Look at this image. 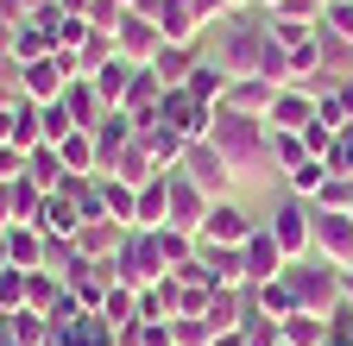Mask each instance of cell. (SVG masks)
I'll return each mask as SVG.
<instances>
[{
    "label": "cell",
    "mask_w": 353,
    "mask_h": 346,
    "mask_svg": "<svg viewBox=\"0 0 353 346\" xmlns=\"http://www.w3.org/2000/svg\"><path fill=\"white\" fill-rule=\"evenodd\" d=\"M322 32L353 38V0H328V7H322Z\"/></svg>",
    "instance_id": "cell-41"
},
{
    "label": "cell",
    "mask_w": 353,
    "mask_h": 346,
    "mask_svg": "<svg viewBox=\"0 0 353 346\" xmlns=\"http://www.w3.org/2000/svg\"><path fill=\"white\" fill-rule=\"evenodd\" d=\"M19 227V208H13V183H0V233Z\"/></svg>",
    "instance_id": "cell-45"
},
{
    "label": "cell",
    "mask_w": 353,
    "mask_h": 346,
    "mask_svg": "<svg viewBox=\"0 0 353 346\" xmlns=\"http://www.w3.org/2000/svg\"><path fill=\"white\" fill-rule=\"evenodd\" d=\"M120 346H170V321H132L120 334Z\"/></svg>",
    "instance_id": "cell-39"
},
{
    "label": "cell",
    "mask_w": 353,
    "mask_h": 346,
    "mask_svg": "<svg viewBox=\"0 0 353 346\" xmlns=\"http://www.w3.org/2000/svg\"><path fill=\"white\" fill-rule=\"evenodd\" d=\"M101 321H108L114 334H126L132 321H139V290H126V283H114V290H108V302H101Z\"/></svg>",
    "instance_id": "cell-32"
},
{
    "label": "cell",
    "mask_w": 353,
    "mask_h": 346,
    "mask_svg": "<svg viewBox=\"0 0 353 346\" xmlns=\"http://www.w3.org/2000/svg\"><path fill=\"white\" fill-rule=\"evenodd\" d=\"M63 290H70V283H63L57 271H32V277H26V309H38V315H51L57 302H63Z\"/></svg>",
    "instance_id": "cell-31"
},
{
    "label": "cell",
    "mask_w": 353,
    "mask_h": 346,
    "mask_svg": "<svg viewBox=\"0 0 353 346\" xmlns=\"http://www.w3.org/2000/svg\"><path fill=\"white\" fill-rule=\"evenodd\" d=\"M63 113H70V126H82V133H88V126H101L114 107L101 101V89H95V76H76L70 82V89H63Z\"/></svg>",
    "instance_id": "cell-16"
},
{
    "label": "cell",
    "mask_w": 353,
    "mask_h": 346,
    "mask_svg": "<svg viewBox=\"0 0 353 346\" xmlns=\"http://www.w3.org/2000/svg\"><path fill=\"white\" fill-rule=\"evenodd\" d=\"M132 76H139V63H126V57H114V63H101V69H95V89H101V101H108V107H120V101H126Z\"/></svg>",
    "instance_id": "cell-29"
},
{
    "label": "cell",
    "mask_w": 353,
    "mask_h": 346,
    "mask_svg": "<svg viewBox=\"0 0 353 346\" xmlns=\"http://www.w3.org/2000/svg\"><path fill=\"white\" fill-rule=\"evenodd\" d=\"M170 177V221L164 227H176V233H202V214H208V195L183 177V170H164Z\"/></svg>",
    "instance_id": "cell-11"
},
{
    "label": "cell",
    "mask_w": 353,
    "mask_h": 346,
    "mask_svg": "<svg viewBox=\"0 0 353 346\" xmlns=\"http://www.w3.org/2000/svg\"><path fill=\"white\" fill-rule=\"evenodd\" d=\"M284 283L296 296V309H309V315H328L334 302H341V265H328L322 252L290 258V265H284Z\"/></svg>",
    "instance_id": "cell-4"
},
{
    "label": "cell",
    "mask_w": 353,
    "mask_h": 346,
    "mask_svg": "<svg viewBox=\"0 0 353 346\" xmlns=\"http://www.w3.org/2000/svg\"><path fill=\"white\" fill-rule=\"evenodd\" d=\"M101 195H108V221L132 227V208H139V189H126L120 177H101Z\"/></svg>",
    "instance_id": "cell-34"
},
{
    "label": "cell",
    "mask_w": 353,
    "mask_h": 346,
    "mask_svg": "<svg viewBox=\"0 0 353 346\" xmlns=\"http://www.w3.org/2000/svg\"><path fill=\"white\" fill-rule=\"evenodd\" d=\"M13 177H26V151L19 145H0V183H13Z\"/></svg>",
    "instance_id": "cell-44"
},
{
    "label": "cell",
    "mask_w": 353,
    "mask_h": 346,
    "mask_svg": "<svg viewBox=\"0 0 353 346\" xmlns=\"http://www.w3.org/2000/svg\"><path fill=\"white\" fill-rule=\"evenodd\" d=\"M240 258H246V283H272V277H284V265H290L284 246L272 239V227H265V221H259V233L240 246Z\"/></svg>",
    "instance_id": "cell-12"
},
{
    "label": "cell",
    "mask_w": 353,
    "mask_h": 346,
    "mask_svg": "<svg viewBox=\"0 0 353 346\" xmlns=\"http://www.w3.org/2000/svg\"><path fill=\"white\" fill-rule=\"evenodd\" d=\"M44 7H57V0H26V13H44Z\"/></svg>",
    "instance_id": "cell-50"
},
{
    "label": "cell",
    "mask_w": 353,
    "mask_h": 346,
    "mask_svg": "<svg viewBox=\"0 0 353 346\" xmlns=\"http://www.w3.org/2000/svg\"><path fill=\"white\" fill-rule=\"evenodd\" d=\"M120 51H114V32H88L82 38V51H76V63H82V76H95L101 63H114Z\"/></svg>",
    "instance_id": "cell-35"
},
{
    "label": "cell",
    "mask_w": 353,
    "mask_h": 346,
    "mask_svg": "<svg viewBox=\"0 0 353 346\" xmlns=\"http://www.w3.org/2000/svg\"><path fill=\"white\" fill-rule=\"evenodd\" d=\"M13 38H19V25H13V19H0V57H13Z\"/></svg>",
    "instance_id": "cell-46"
},
{
    "label": "cell",
    "mask_w": 353,
    "mask_h": 346,
    "mask_svg": "<svg viewBox=\"0 0 353 346\" xmlns=\"http://www.w3.org/2000/svg\"><path fill=\"white\" fill-rule=\"evenodd\" d=\"M126 233H132V227H120V221H88V227H76V252L95 258V265H108V258L120 252Z\"/></svg>",
    "instance_id": "cell-19"
},
{
    "label": "cell",
    "mask_w": 353,
    "mask_h": 346,
    "mask_svg": "<svg viewBox=\"0 0 353 346\" xmlns=\"http://www.w3.org/2000/svg\"><path fill=\"white\" fill-rule=\"evenodd\" d=\"M0 315H7V302H0Z\"/></svg>",
    "instance_id": "cell-52"
},
{
    "label": "cell",
    "mask_w": 353,
    "mask_h": 346,
    "mask_svg": "<svg viewBox=\"0 0 353 346\" xmlns=\"http://www.w3.org/2000/svg\"><path fill=\"white\" fill-rule=\"evenodd\" d=\"M221 7H228V13H246V7H252V0H221Z\"/></svg>",
    "instance_id": "cell-51"
},
{
    "label": "cell",
    "mask_w": 353,
    "mask_h": 346,
    "mask_svg": "<svg viewBox=\"0 0 353 346\" xmlns=\"http://www.w3.org/2000/svg\"><path fill=\"white\" fill-rule=\"evenodd\" d=\"M214 321L208 315H170V346H214Z\"/></svg>",
    "instance_id": "cell-33"
},
{
    "label": "cell",
    "mask_w": 353,
    "mask_h": 346,
    "mask_svg": "<svg viewBox=\"0 0 353 346\" xmlns=\"http://www.w3.org/2000/svg\"><path fill=\"white\" fill-rule=\"evenodd\" d=\"M26 277H32V271H0V302H7V315L26 309Z\"/></svg>",
    "instance_id": "cell-43"
},
{
    "label": "cell",
    "mask_w": 353,
    "mask_h": 346,
    "mask_svg": "<svg viewBox=\"0 0 353 346\" xmlns=\"http://www.w3.org/2000/svg\"><path fill=\"white\" fill-rule=\"evenodd\" d=\"M51 51H57L51 25H44L38 13H32V19H19V38H13V57H19V63H38V57H51Z\"/></svg>",
    "instance_id": "cell-26"
},
{
    "label": "cell",
    "mask_w": 353,
    "mask_h": 346,
    "mask_svg": "<svg viewBox=\"0 0 353 346\" xmlns=\"http://www.w3.org/2000/svg\"><path fill=\"white\" fill-rule=\"evenodd\" d=\"M265 120H272L278 133H303V126L316 120V95H309V89H278V101H272Z\"/></svg>",
    "instance_id": "cell-18"
},
{
    "label": "cell",
    "mask_w": 353,
    "mask_h": 346,
    "mask_svg": "<svg viewBox=\"0 0 353 346\" xmlns=\"http://www.w3.org/2000/svg\"><path fill=\"white\" fill-rule=\"evenodd\" d=\"M214 346H246V334H240V327H228V334H214Z\"/></svg>",
    "instance_id": "cell-48"
},
{
    "label": "cell",
    "mask_w": 353,
    "mask_h": 346,
    "mask_svg": "<svg viewBox=\"0 0 353 346\" xmlns=\"http://www.w3.org/2000/svg\"><path fill=\"white\" fill-rule=\"evenodd\" d=\"M38 126H44V145H63L76 126H70V113H63V101H51V107H38Z\"/></svg>",
    "instance_id": "cell-40"
},
{
    "label": "cell",
    "mask_w": 353,
    "mask_h": 346,
    "mask_svg": "<svg viewBox=\"0 0 353 346\" xmlns=\"http://www.w3.org/2000/svg\"><path fill=\"white\" fill-rule=\"evenodd\" d=\"M322 183H328V164L322 158H303L296 170H284V195H296V202H316Z\"/></svg>",
    "instance_id": "cell-28"
},
{
    "label": "cell",
    "mask_w": 353,
    "mask_h": 346,
    "mask_svg": "<svg viewBox=\"0 0 353 346\" xmlns=\"http://www.w3.org/2000/svg\"><path fill=\"white\" fill-rule=\"evenodd\" d=\"M316 252L328 258V265H353V214H322L316 208Z\"/></svg>",
    "instance_id": "cell-14"
},
{
    "label": "cell",
    "mask_w": 353,
    "mask_h": 346,
    "mask_svg": "<svg viewBox=\"0 0 353 346\" xmlns=\"http://www.w3.org/2000/svg\"><path fill=\"white\" fill-rule=\"evenodd\" d=\"M57 151H63V170H70V177H101V158H95V133H82V126H76V133H70Z\"/></svg>",
    "instance_id": "cell-25"
},
{
    "label": "cell",
    "mask_w": 353,
    "mask_h": 346,
    "mask_svg": "<svg viewBox=\"0 0 353 346\" xmlns=\"http://www.w3.org/2000/svg\"><path fill=\"white\" fill-rule=\"evenodd\" d=\"M208 145L228 158L234 177H272V120H252V113H234V107H214V126H208Z\"/></svg>",
    "instance_id": "cell-1"
},
{
    "label": "cell",
    "mask_w": 353,
    "mask_h": 346,
    "mask_svg": "<svg viewBox=\"0 0 353 346\" xmlns=\"http://www.w3.org/2000/svg\"><path fill=\"white\" fill-rule=\"evenodd\" d=\"M108 177H120L126 189H145L152 177H164V164H158V151L145 145V133H132V139H126V151L114 158V170H108Z\"/></svg>",
    "instance_id": "cell-13"
},
{
    "label": "cell",
    "mask_w": 353,
    "mask_h": 346,
    "mask_svg": "<svg viewBox=\"0 0 353 346\" xmlns=\"http://www.w3.org/2000/svg\"><path fill=\"white\" fill-rule=\"evenodd\" d=\"M309 151H303V133H278V126H272V164L278 170H296Z\"/></svg>",
    "instance_id": "cell-38"
},
{
    "label": "cell",
    "mask_w": 353,
    "mask_h": 346,
    "mask_svg": "<svg viewBox=\"0 0 353 346\" xmlns=\"http://www.w3.org/2000/svg\"><path fill=\"white\" fill-rule=\"evenodd\" d=\"M158 120L170 126V133H183V139L196 145V139H208V126H214V107H202L190 89H164V107H158Z\"/></svg>",
    "instance_id": "cell-9"
},
{
    "label": "cell",
    "mask_w": 353,
    "mask_h": 346,
    "mask_svg": "<svg viewBox=\"0 0 353 346\" xmlns=\"http://www.w3.org/2000/svg\"><path fill=\"white\" fill-rule=\"evenodd\" d=\"M228 82H234V76H228V69H221V63H196V69H190V82H183V89H190V95H196L202 107H221V101H228Z\"/></svg>",
    "instance_id": "cell-27"
},
{
    "label": "cell",
    "mask_w": 353,
    "mask_h": 346,
    "mask_svg": "<svg viewBox=\"0 0 353 346\" xmlns=\"http://www.w3.org/2000/svg\"><path fill=\"white\" fill-rule=\"evenodd\" d=\"M164 277H170V258H164L158 233H152V227H132V233L120 239V252H114V283L152 290V283H164Z\"/></svg>",
    "instance_id": "cell-3"
},
{
    "label": "cell",
    "mask_w": 353,
    "mask_h": 346,
    "mask_svg": "<svg viewBox=\"0 0 353 346\" xmlns=\"http://www.w3.org/2000/svg\"><path fill=\"white\" fill-rule=\"evenodd\" d=\"M196 63H202V57H196V45H170V38H164V45H158V57H152L145 69H152V76L164 82V89H183Z\"/></svg>",
    "instance_id": "cell-17"
},
{
    "label": "cell",
    "mask_w": 353,
    "mask_h": 346,
    "mask_svg": "<svg viewBox=\"0 0 353 346\" xmlns=\"http://www.w3.org/2000/svg\"><path fill=\"white\" fill-rule=\"evenodd\" d=\"M328 177H347L353 183V126H341V133H334V145H328Z\"/></svg>",
    "instance_id": "cell-37"
},
{
    "label": "cell",
    "mask_w": 353,
    "mask_h": 346,
    "mask_svg": "<svg viewBox=\"0 0 353 346\" xmlns=\"http://www.w3.org/2000/svg\"><path fill=\"white\" fill-rule=\"evenodd\" d=\"M214 19H228L221 0H158V32L170 38V45H196Z\"/></svg>",
    "instance_id": "cell-5"
},
{
    "label": "cell",
    "mask_w": 353,
    "mask_h": 346,
    "mask_svg": "<svg viewBox=\"0 0 353 346\" xmlns=\"http://www.w3.org/2000/svg\"><path fill=\"white\" fill-rule=\"evenodd\" d=\"M170 221V177H152L139 189V208H132V227H164Z\"/></svg>",
    "instance_id": "cell-24"
},
{
    "label": "cell",
    "mask_w": 353,
    "mask_h": 346,
    "mask_svg": "<svg viewBox=\"0 0 353 346\" xmlns=\"http://www.w3.org/2000/svg\"><path fill=\"white\" fill-rule=\"evenodd\" d=\"M0 271H13V258H7V233H0Z\"/></svg>",
    "instance_id": "cell-49"
},
{
    "label": "cell",
    "mask_w": 353,
    "mask_h": 346,
    "mask_svg": "<svg viewBox=\"0 0 353 346\" xmlns=\"http://www.w3.org/2000/svg\"><path fill=\"white\" fill-rule=\"evenodd\" d=\"M265 51H272V19H252V13H228L221 19V69L228 76H259Z\"/></svg>",
    "instance_id": "cell-2"
},
{
    "label": "cell",
    "mask_w": 353,
    "mask_h": 346,
    "mask_svg": "<svg viewBox=\"0 0 353 346\" xmlns=\"http://www.w3.org/2000/svg\"><path fill=\"white\" fill-rule=\"evenodd\" d=\"M272 101H278V82H272V76H234V82H228V101H221V107L265 120V113H272Z\"/></svg>",
    "instance_id": "cell-15"
},
{
    "label": "cell",
    "mask_w": 353,
    "mask_h": 346,
    "mask_svg": "<svg viewBox=\"0 0 353 346\" xmlns=\"http://www.w3.org/2000/svg\"><path fill=\"white\" fill-rule=\"evenodd\" d=\"M272 45L303 51V45H316V25H309V19H278V13H272Z\"/></svg>",
    "instance_id": "cell-36"
},
{
    "label": "cell",
    "mask_w": 353,
    "mask_h": 346,
    "mask_svg": "<svg viewBox=\"0 0 353 346\" xmlns=\"http://www.w3.org/2000/svg\"><path fill=\"white\" fill-rule=\"evenodd\" d=\"M32 227H44L51 239H76V227H82V214H76V202L57 189V195H44V208H38V221Z\"/></svg>",
    "instance_id": "cell-22"
},
{
    "label": "cell",
    "mask_w": 353,
    "mask_h": 346,
    "mask_svg": "<svg viewBox=\"0 0 353 346\" xmlns=\"http://www.w3.org/2000/svg\"><path fill=\"white\" fill-rule=\"evenodd\" d=\"M158 45H164V32H158V19H145V13H126L120 25H114V51L126 57V63H152L158 57Z\"/></svg>",
    "instance_id": "cell-10"
},
{
    "label": "cell",
    "mask_w": 353,
    "mask_h": 346,
    "mask_svg": "<svg viewBox=\"0 0 353 346\" xmlns=\"http://www.w3.org/2000/svg\"><path fill=\"white\" fill-rule=\"evenodd\" d=\"M322 7H328V0H278V19H309V25H322Z\"/></svg>",
    "instance_id": "cell-42"
},
{
    "label": "cell",
    "mask_w": 353,
    "mask_h": 346,
    "mask_svg": "<svg viewBox=\"0 0 353 346\" xmlns=\"http://www.w3.org/2000/svg\"><path fill=\"white\" fill-rule=\"evenodd\" d=\"M26 177H32L44 195H57V189L70 183V170H63V151H57V145H38V151L26 158Z\"/></svg>",
    "instance_id": "cell-23"
},
{
    "label": "cell",
    "mask_w": 353,
    "mask_h": 346,
    "mask_svg": "<svg viewBox=\"0 0 353 346\" xmlns=\"http://www.w3.org/2000/svg\"><path fill=\"white\" fill-rule=\"evenodd\" d=\"M284 346H328V315H309V309L284 315Z\"/></svg>",
    "instance_id": "cell-30"
},
{
    "label": "cell",
    "mask_w": 353,
    "mask_h": 346,
    "mask_svg": "<svg viewBox=\"0 0 353 346\" xmlns=\"http://www.w3.org/2000/svg\"><path fill=\"white\" fill-rule=\"evenodd\" d=\"M0 340H13V346H44V340H51V315H38V309L0 315Z\"/></svg>",
    "instance_id": "cell-21"
},
{
    "label": "cell",
    "mask_w": 353,
    "mask_h": 346,
    "mask_svg": "<svg viewBox=\"0 0 353 346\" xmlns=\"http://www.w3.org/2000/svg\"><path fill=\"white\" fill-rule=\"evenodd\" d=\"M176 170H183V177H190L208 202H234V183H240V177L228 170V158H221L208 139H196V145L183 151V164H176Z\"/></svg>",
    "instance_id": "cell-6"
},
{
    "label": "cell",
    "mask_w": 353,
    "mask_h": 346,
    "mask_svg": "<svg viewBox=\"0 0 353 346\" xmlns=\"http://www.w3.org/2000/svg\"><path fill=\"white\" fill-rule=\"evenodd\" d=\"M252 233H259V221H252L240 202H208L202 233H196V239H208V246H246Z\"/></svg>",
    "instance_id": "cell-8"
},
{
    "label": "cell",
    "mask_w": 353,
    "mask_h": 346,
    "mask_svg": "<svg viewBox=\"0 0 353 346\" xmlns=\"http://www.w3.org/2000/svg\"><path fill=\"white\" fill-rule=\"evenodd\" d=\"M7 258H13V271H44V227L32 221L7 227Z\"/></svg>",
    "instance_id": "cell-20"
},
{
    "label": "cell",
    "mask_w": 353,
    "mask_h": 346,
    "mask_svg": "<svg viewBox=\"0 0 353 346\" xmlns=\"http://www.w3.org/2000/svg\"><path fill=\"white\" fill-rule=\"evenodd\" d=\"M0 346H13V340H0Z\"/></svg>",
    "instance_id": "cell-53"
},
{
    "label": "cell",
    "mask_w": 353,
    "mask_h": 346,
    "mask_svg": "<svg viewBox=\"0 0 353 346\" xmlns=\"http://www.w3.org/2000/svg\"><path fill=\"white\" fill-rule=\"evenodd\" d=\"M265 227H272V239L284 246V258H309V252H316V208L296 202V195H284Z\"/></svg>",
    "instance_id": "cell-7"
},
{
    "label": "cell",
    "mask_w": 353,
    "mask_h": 346,
    "mask_svg": "<svg viewBox=\"0 0 353 346\" xmlns=\"http://www.w3.org/2000/svg\"><path fill=\"white\" fill-rule=\"evenodd\" d=\"M0 19H13V25H19V19H32V13H26V0H0Z\"/></svg>",
    "instance_id": "cell-47"
}]
</instances>
